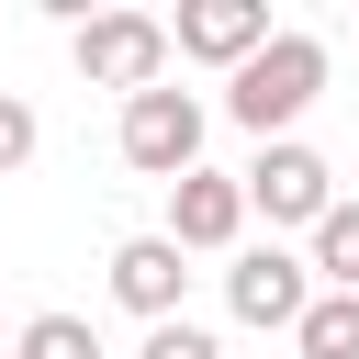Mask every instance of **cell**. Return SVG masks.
I'll use <instances>...</instances> for the list:
<instances>
[{"instance_id":"2","label":"cell","mask_w":359,"mask_h":359,"mask_svg":"<svg viewBox=\"0 0 359 359\" xmlns=\"http://www.w3.org/2000/svg\"><path fill=\"white\" fill-rule=\"evenodd\" d=\"M67 56H79L90 90H123V101H135V90L168 79V22H157V11H79Z\"/></svg>"},{"instance_id":"10","label":"cell","mask_w":359,"mask_h":359,"mask_svg":"<svg viewBox=\"0 0 359 359\" xmlns=\"http://www.w3.org/2000/svg\"><path fill=\"white\" fill-rule=\"evenodd\" d=\"M11 359H112V348H101V325H90V314H22Z\"/></svg>"},{"instance_id":"12","label":"cell","mask_w":359,"mask_h":359,"mask_svg":"<svg viewBox=\"0 0 359 359\" xmlns=\"http://www.w3.org/2000/svg\"><path fill=\"white\" fill-rule=\"evenodd\" d=\"M34 146H45L34 101H22V90H0V180H22V168H34Z\"/></svg>"},{"instance_id":"6","label":"cell","mask_w":359,"mask_h":359,"mask_svg":"<svg viewBox=\"0 0 359 359\" xmlns=\"http://www.w3.org/2000/svg\"><path fill=\"white\" fill-rule=\"evenodd\" d=\"M303 303H314V258H292V247H236V269H224V314H236V325H303Z\"/></svg>"},{"instance_id":"3","label":"cell","mask_w":359,"mask_h":359,"mask_svg":"<svg viewBox=\"0 0 359 359\" xmlns=\"http://www.w3.org/2000/svg\"><path fill=\"white\" fill-rule=\"evenodd\" d=\"M236 191H247V213H269V224H303V236H314V224L337 213V168H325V157H314L303 135L258 146V157L236 168Z\"/></svg>"},{"instance_id":"1","label":"cell","mask_w":359,"mask_h":359,"mask_svg":"<svg viewBox=\"0 0 359 359\" xmlns=\"http://www.w3.org/2000/svg\"><path fill=\"white\" fill-rule=\"evenodd\" d=\"M314 90H325V34H303V22H280L236 79H224V112L258 135V146H280L303 112H314Z\"/></svg>"},{"instance_id":"9","label":"cell","mask_w":359,"mask_h":359,"mask_svg":"<svg viewBox=\"0 0 359 359\" xmlns=\"http://www.w3.org/2000/svg\"><path fill=\"white\" fill-rule=\"evenodd\" d=\"M292 348L303 359H359V292H314L303 325H292Z\"/></svg>"},{"instance_id":"11","label":"cell","mask_w":359,"mask_h":359,"mask_svg":"<svg viewBox=\"0 0 359 359\" xmlns=\"http://www.w3.org/2000/svg\"><path fill=\"white\" fill-rule=\"evenodd\" d=\"M314 280H325V292H359V202H337V213L314 224Z\"/></svg>"},{"instance_id":"4","label":"cell","mask_w":359,"mask_h":359,"mask_svg":"<svg viewBox=\"0 0 359 359\" xmlns=\"http://www.w3.org/2000/svg\"><path fill=\"white\" fill-rule=\"evenodd\" d=\"M112 146H123V168H146V180H191V168H202V101L157 79V90L123 101V135H112Z\"/></svg>"},{"instance_id":"13","label":"cell","mask_w":359,"mask_h":359,"mask_svg":"<svg viewBox=\"0 0 359 359\" xmlns=\"http://www.w3.org/2000/svg\"><path fill=\"white\" fill-rule=\"evenodd\" d=\"M135 359H224V337L213 325H191V314H168V325H146V348Z\"/></svg>"},{"instance_id":"7","label":"cell","mask_w":359,"mask_h":359,"mask_svg":"<svg viewBox=\"0 0 359 359\" xmlns=\"http://www.w3.org/2000/svg\"><path fill=\"white\" fill-rule=\"evenodd\" d=\"M180 258H213V247H236L247 236V191H236V168H191V180H168V224H157Z\"/></svg>"},{"instance_id":"8","label":"cell","mask_w":359,"mask_h":359,"mask_svg":"<svg viewBox=\"0 0 359 359\" xmlns=\"http://www.w3.org/2000/svg\"><path fill=\"white\" fill-rule=\"evenodd\" d=\"M180 292H191V258H180L168 236H123V247H112V303H123V314L168 325V314H180Z\"/></svg>"},{"instance_id":"5","label":"cell","mask_w":359,"mask_h":359,"mask_svg":"<svg viewBox=\"0 0 359 359\" xmlns=\"http://www.w3.org/2000/svg\"><path fill=\"white\" fill-rule=\"evenodd\" d=\"M269 34H280V22H269V0H180L168 56H191V67H224V79H236Z\"/></svg>"}]
</instances>
